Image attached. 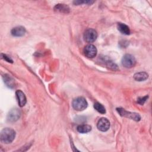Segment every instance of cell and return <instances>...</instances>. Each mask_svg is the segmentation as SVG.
Instances as JSON below:
<instances>
[{"label":"cell","instance_id":"6da1fadb","mask_svg":"<svg viewBox=\"0 0 152 152\" xmlns=\"http://www.w3.org/2000/svg\"><path fill=\"white\" fill-rule=\"evenodd\" d=\"M15 137V132L10 128H4L0 134V140L4 144H10L13 141Z\"/></svg>","mask_w":152,"mask_h":152},{"label":"cell","instance_id":"7a4b0ae2","mask_svg":"<svg viewBox=\"0 0 152 152\" xmlns=\"http://www.w3.org/2000/svg\"><path fill=\"white\" fill-rule=\"evenodd\" d=\"M72 107L77 111H82L86 109L88 106L87 100L83 97L75 98L72 102Z\"/></svg>","mask_w":152,"mask_h":152},{"label":"cell","instance_id":"3957f363","mask_svg":"<svg viewBox=\"0 0 152 152\" xmlns=\"http://www.w3.org/2000/svg\"><path fill=\"white\" fill-rule=\"evenodd\" d=\"M116 110L121 116L125 117V118L132 119L135 121H139L141 119L140 115L137 113L128 112V111L126 110L125 109L121 108V107L116 108Z\"/></svg>","mask_w":152,"mask_h":152},{"label":"cell","instance_id":"277c9868","mask_svg":"<svg viewBox=\"0 0 152 152\" xmlns=\"http://www.w3.org/2000/svg\"><path fill=\"white\" fill-rule=\"evenodd\" d=\"M122 65L126 68H131L135 66L136 59L135 57L131 54L125 55L122 59Z\"/></svg>","mask_w":152,"mask_h":152},{"label":"cell","instance_id":"5b68a950","mask_svg":"<svg viewBox=\"0 0 152 152\" xmlns=\"http://www.w3.org/2000/svg\"><path fill=\"white\" fill-rule=\"evenodd\" d=\"M83 37L86 42L92 43L96 40L97 37V33L93 28H88L84 31Z\"/></svg>","mask_w":152,"mask_h":152},{"label":"cell","instance_id":"8992f818","mask_svg":"<svg viewBox=\"0 0 152 152\" xmlns=\"http://www.w3.org/2000/svg\"><path fill=\"white\" fill-rule=\"evenodd\" d=\"M21 116V112L18 108L12 109L7 115V121L10 122L17 121Z\"/></svg>","mask_w":152,"mask_h":152},{"label":"cell","instance_id":"52a82bcc","mask_svg":"<svg viewBox=\"0 0 152 152\" xmlns=\"http://www.w3.org/2000/svg\"><path fill=\"white\" fill-rule=\"evenodd\" d=\"M97 49L95 46L91 44H89L85 46L84 49V55L88 58H93L97 55Z\"/></svg>","mask_w":152,"mask_h":152},{"label":"cell","instance_id":"ba28073f","mask_svg":"<svg viewBox=\"0 0 152 152\" xmlns=\"http://www.w3.org/2000/svg\"><path fill=\"white\" fill-rule=\"evenodd\" d=\"M97 127L99 130L102 132L107 131L110 128L109 121L106 118H100L97 124Z\"/></svg>","mask_w":152,"mask_h":152},{"label":"cell","instance_id":"9c48e42d","mask_svg":"<svg viewBox=\"0 0 152 152\" xmlns=\"http://www.w3.org/2000/svg\"><path fill=\"white\" fill-rule=\"evenodd\" d=\"M15 94H16V97L17 99L18 105L20 107H23L27 102L26 97L24 93L21 90H18L16 91Z\"/></svg>","mask_w":152,"mask_h":152},{"label":"cell","instance_id":"30bf717a","mask_svg":"<svg viewBox=\"0 0 152 152\" xmlns=\"http://www.w3.org/2000/svg\"><path fill=\"white\" fill-rule=\"evenodd\" d=\"M11 33L13 36L21 37L26 33V28L23 26H17L11 30Z\"/></svg>","mask_w":152,"mask_h":152},{"label":"cell","instance_id":"8fae6325","mask_svg":"<svg viewBox=\"0 0 152 152\" xmlns=\"http://www.w3.org/2000/svg\"><path fill=\"white\" fill-rule=\"evenodd\" d=\"M2 77H3L4 83L7 85V87H8L9 88H14L15 87V80L10 75L4 74Z\"/></svg>","mask_w":152,"mask_h":152},{"label":"cell","instance_id":"7c38bea8","mask_svg":"<svg viewBox=\"0 0 152 152\" xmlns=\"http://www.w3.org/2000/svg\"><path fill=\"white\" fill-rule=\"evenodd\" d=\"M54 10L63 13H68L69 12V8L66 4H56L54 7Z\"/></svg>","mask_w":152,"mask_h":152},{"label":"cell","instance_id":"4fadbf2b","mask_svg":"<svg viewBox=\"0 0 152 152\" xmlns=\"http://www.w3.org/2000/svg\"><path fill=\"white\" fill-rule=\"evenodd\" d=\"M148 77V74L145 72H137L134 75V78L137 81H143L146 80Z\"/></svg>","mask_w":152,"mask_h":152},{"label":"cell","instance_id":"5bb4252c","mask_svg":"<svg viewBox=\"0 0 152 152\" xmlns=\"http://www.w3.org/2000/svg\"><path fill=\"white\" fill-rule=\"evenodd\" d=\"M118 29V30L122 34H125V35H129L130 34V30L129 27L124 24V23H119L118 24L117 26Z\"/></svg>","mask_w":152,"mask_h":152},{"label":"cell","instance_id":"9a60e30c","mask_svg":"<svg viewBox=\"0 0 152 152\" xmlns=\"http://www.w3.org/2000/svg\"><path fill=\"white\" fill-rule=\"evenodd\" d=\"M77 129L78 132L80 133L84 134V133H87L90 132L91 130V126L87 124H83V125H80L77 126Z\"/></svg>","mask_w":152,"mask_h":152},{"label":"cell","instance_id":"2e32d148","mask_svg":"<svg viewBox=\"0 0 152 152\" xmlns=\"http://www.w3.org/2000/svg\"><path fill=\"white\" fill-rule=\"evenodd\" d=\"M94 108L99 113L102 114H104L106 113L105 107L100 103L96 102L94 104Z\"/></svg>","mask_w":152,"mask_h":152},{"label":"cell","instance_id":"e0dca14e","mask_svg":"<svg viewBox=\"0 0 152 152\" xmlns=\"http://www.w3.org/2000/svg\"><path fill=\"white\" fill-rule=\"evenodd\" d=\"M105 62L108 68H110V69H112L113 70L117 69V65L113 61H112L108 59L105 60Z\"/></svg>","mask_w":152,"mask_h":152},{"label":"cell","instance_id":"ac0fdd59","mask_svg":"<svg viewBox=\"0 0 152 152\" xmlns=\"http://www.w3.org/2000/svg\"><path fill=\"white\" fill-rule=\"evenodd\" d=\"M94 2V1H74V4L75 5H80L82 4H88V5H91Z\"/></svg>","mask_w":152,"mask_h":152},{"label":"cell","instance_id":"d6986e66","mask_svg":"<svg viewBox=\"0 0 152 152\" xmlns=\"http://www.w3.org/2000/svg\"><path fill=\"white\" fill-rule=\"evenodd\" d=\"M148 96H145L142 97H139V98L138 99L137 102H138L139 104H140L142 105V104H143L145 103V102L147 100V99H148Z\"/></svg>","mask_w":152,"mask_h":152},{"label":"cell","instance_id":"ffe728a7","mask_svg":"<svg viewBox=\"0 0 152 152\" xmlns=\"http://www.w3.org/2000/svg\"><path fill=\"white\" fill-rule=\"evenodd\" d=\"M1 56H2V58L4 59H5L6 61H7L8 62H11V63H12V62H13L12 60L10 57L7 56L6 55L2 53V54H1Z\"/></svg>","mask_w":152,"mask_h":152}]
</instances>
